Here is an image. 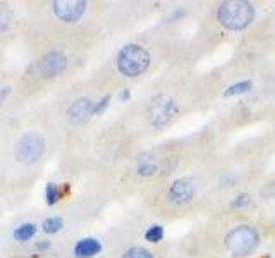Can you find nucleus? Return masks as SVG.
<instances>
[{
	"mask_svg": "<svg viewBox=\"0 0 275 258\" xmlns=\"http://www.w3.org/2000/svg\"><path fill=\"white\" fill-rule=\"evenodd\" d=\"M102 252V243L95 238H83L74 246V257L76 258H93Z\"/></svg>",
	"mask_w": 275,
	"mask_h": 258,
	"instance_id": "nucleus-9",
	"label": "nucleus"
},
{
	"mask_svg": "<svg viewBox=\"0 0 275 258\" xmlns=\"http://www.w3.org/2000/svg\"><path fill=\"white\" fill-rule=\"evenodd\" d=\"M9 93H10V88H9V86H5V88L0 89V103H2L3 100L7 98V96H9Z\"/></svg>",
	"mask_w": 275,
	"mask_h": 258,
	"instance_id": "nucleus-21",
	"label": "nucleus"
},
{
	"mask_svg": "<svg viewBox=\"0 0 275 258\" xmlns=\"http://www.w3.org/2000/svg\"><path fill=\"white\" fill-rule=\"evenodd\" d=\"M109 102H110V96H105V98H102L98 103H95V108H93V115L103 114V110L109 107Z\"/></svg>",
	"mask_w": 275,
	"mask_h": 258,
	"instance_id": "nucleus-18",
	"label": "nucleus"
},
{
	"mask_svg": "<svg viewBox=\"0 0 275 258\" xmlns=\"http://www.w3.org/2000/svg\"><path fill=\"white\" fill-rule=\"evenodd\" d=\"M150 66V54L139 45H126L117 55V69L128 78L143 74Z\"/></svg>",
	"mask_w": 275,
	"mask_h": 258,
	"instance_id": "nucleus-1",
	"label": "nucleus"
},
{
	"mask_svg": "<svg viewBox=\"0 0 275 258\" xmlns=\"http://www.w3.org/2000/svg\"><path fill=\"white\" fill-rule=\"evenodd\" d=\"M38 248L40 250H48L50 248V243H38Z\"/></svg>",
	"mask_w": 275,
	"mask_h": 258,
	"instance_id": "nucleus-22",
	"label": "nucleus"
},
{
	"mask_svg": "<svg viewBox=\"0 0 275 258\" xmlns=\"http://www.w3.org/2000/svg\"><path fill=\"white\" fill-rule=\"evenodd\" d=\"M196 193V188L193 184L191 179H177V181L172 182L169 189V200L176 205H186L193 200Z\"/></svg>",
	"mask_w": 275,
	"mask_h": 258,
	"instance_id": "nucleus-6",
	"label": "nucleus"
},
{
	"mask_svg": "<svg viewBox=\"0 0 275 258\" xmlns=\"http://www.w3.org/2000/svg\"><path fill=\"white\" fill-rule=\"evenodd\" d=\"M129 98H131V91H129L128 88H124L121 91V95H119V100H121V102H128Z\"/></svg>",
	"mask_w": 275,
	"mask_h": 258,
	"instance_id": "nucleus-20",
	"label": "nucleus"
},
{
	"mask_svg": "<svg viewBox=\"0 0 275 258\" xmlns=\"http://www.w3.org/2000/svg\"><path fill=\"white\" fill-rule=\"evenodd\" d=\"M45 200L47 203L50 205V207H54L55 203L59 201V188L57 184H54V182H48L45 186Z\"/></svg>",
	"mask_w": 275,
	"mask_h": 258,
	"instance_id": "nucleus-15",
	"label": "nucleus"
},
{
	"mask_svg": "<svg viewBox=\"0 0 275 258\" xmlns=\"http://www.w3.org/2000/svg\"><path fill=\"white\" fill-rule=\"evenodd\" d=\"M66 67H68V57L59 50L48 52L42 61L36 62V71H38V74L43 78L57 76V74H61Z\"/></svg>",
	"mask_w": 275,
	"mask_h": 258,
	"instance_id": "nucleus-5",
	"label": "nucleus"
},
{
	"mask_svg": "<svg viewBox=\"0 0 275 258\" xmlns=\"http://www.w3.org/2000/svg\"><path fill=\"white\" fill-rule=\"evenodd\" d=\"M122 258H153V255H151V252H148L146 248L135 246V248L128 250V252L124 253V257H122Z\"/></svg>",
	"mask_w": 275,
	"mask_h": 258,
	"instance_id": "nucleus-17",
	"label": "nucleus"
},
{
	"mask_svg": "<svg viewBox=\"0 0 275 258\" xmlns=\"http://www.w3.org/2000/svg\"><path fill=\"white\" fill-rule=\"evenodd\" d=\"M251 89V81H241L232 86H229L227 91L224 93V96H234V95H241V93H246Z\"/></svg>",
	"mask_w": 275,
	"mask_h": 258,
	"instance_id": "nucleus-14",
	"label": "nucleus"
},
{
	"mask_svg": "<svg viewBox=\"0 0 275 258\" xmlns=\"http://www.w3.org/2000/svg\"><path fill=\"white\" fill-rule=\"evenodd\" d=\"M218 21L229 29H244L255 19V7L248 2L222 3L218 9Z\"/></svg>",
	"mask_w": 275,
	"mask_h": 258,
	"instance_id": "nucleus-2",
	"label": "nucleus"
},
{
	"mask_svg": "<svg viewBox=\"0 0 275 258\" xmlns=\"http://www.w3.org/2000/svg\"><path fill=\"white\" fill-rule=\"evenodd\" d=\"M176 110V105H174V102L172 100H169V102H165V103H162L160 107H158V110H157V114H155V121H153V124L157 126H163L167 121H169L170 117H172V112Z\"/></svg>",
	"mask_w": 275,
	"mask_h": 258,
	"instance_id": "nucleus-10",
	"label": "nucleus"
},
{
	"mask_svg": "<svg viewBox=\"0 0 275 258\" xmlns=\"http://www.w3.org/2000/svg\"><path fill=\"white\" fill-rule=\"evenodd\" d=\"M258 239L260 236L256 233V229H253L250 226H241L232 229L225 236V246L236 257H248L256 250Z\"/></svg>",
	"mask_w": 275,
	"mask_h": 258,
	"instance_id": "nucleus-3",
	"label": "nucleus"
},
{
	"mask_svg": "<svg viewBox=\"0 0 275 258\" xmlns=\"http://www.w3.org/2000/svg\"><path fill=\"white\" fill-rule=\"evenodd\" d=\"M62 227H64V220H62L61 217H50V219H47L45 222H43V231H45L47 234L59 233Z\"/></svg>",
	"mask_w": 275,
	"mask_h": 258,
	"instance_id": "nucleus-13",
	"label": "nucleus"
},
{
	"mask_svg": "<svg viewBox=\"0 0 275 258\" xmlns=\"http://www.w3.org/2000/svg\"><path fill=\"white\" fill-rule=\"evenodd\" d=\"M138 172L141 175H153L157 172V162L151 157H143L138 162Z\"/></svg>",
	"mask_w": 275,
	"mask_h": 258,
	"instance_id": "nucleus-12",
	"label": "nucleus"
},
{
	"mask_svg": "<svg viewBox=\"0 0 275 258\" xmlns=\"http://www.w3.org/2000/svg\"><path fill=\"white\" fill-rule=\"evenodd\" d=\"M86 10V2H54V12L64 22H76Z\"/></svg>",
	"mask_w": 275,
	"mask_h": 258,
	"instance_id": "nucleus-7",
	"label": "nucleus"
},
{
	"mask_svg": "<svg viewBox=\"0 0 275 258\" xmlns=\"http://www.w3.org/2000/svg\"><path fill=\"white\" fill-rule=\"evenodd\" d=\"M163 238V227L162 226H151L150 229L144 233V239L150 243H158Z\"/></svg>",
	"mask_w": 275,
	"mask_h": 258,
	"instance_id": "nucleus-16",
	"label": "nucleus"
},
{
	"mask_svg": "<svg viewBox=\"0 0 275 258\" xmlns=\"http://www.w3.org/2000/svg\"><path fill=\"white\" fill-rule=\"evenodd\" d=\"M93 108H95V102L91 98H77L68 110V117L72 124H83L93 115Z\"/></svg>",
	"mask_w": 275,
	"mask_h": 258,
	"instance_id": "nucleus-8",
	"label": "nucleus"
},
{
	"mask_svg": "<svg viewBox=\"0 0 275 258\" xmlns=\"http://www.w3.org/2000/svg\"><path fill=\"white\" fill-rule=\"evenodd\" d=\"M250 203V196L248 194H241V196H237V201H234L232 207L239 208V207H246V205Z\"/></svg>",
	"mask_w": 275,
	"mask_h": 258,
	"instance_id": "nucleus-19",
	"label": "nucleus"
},
{
	"mask_svg": "<svg viewBox=\"0 0 275 258\" xmlns=\"http://www.w3.org/2000/svg\"><path fill=\"white\" fill-rule=\"evenodd\" d=\"M35 234H36V226L33 222H26V224H23V226H19V227L14 229L12 236H14L16 241L26 243L28 239H31L33 236H35Z\"/></svg>",
	"mask_w": 275,
	"mask_h": 258,
	"instance_id": "nucleus-11",
	"label": "nucleus"
},
{
	"mask_svg": "<svg viewBox=\"0 0 275 258\" xmlns=\"http://www.w3.org/2000/svg\"><path fill=\"white\" fill-rule=\"evenodd\" d=\"M45 152V140L36 133H28L16 143V159L23 164H35Z\"/></svg>",
	"mask_w": 275,
	"mask_h": 258,
	"instance_id": "nucleus-4",
	"label": "nucleus"
}]
</instances>
